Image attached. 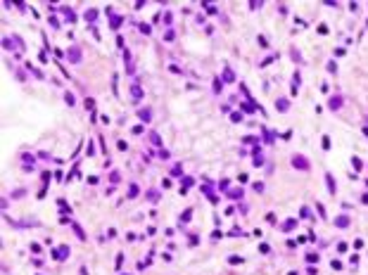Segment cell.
Returning a JSON list of instances; mask_svg holds the SVG:
<instances>
[{
  "label": "cell",
  "mask_w": 368,
  "mask_h": 275,
  "mask_svg": "<svg viewBox=\"0 0 368 275\" xmlns=\"http://www.w3.org/2000/svg\"><path fill=\"white\" fill-rule=\"evenodd\" d=\"M337 225H340V228H347V225H349V218H347V216H340V218H337Z\"/></svg>",
  "instance_id": "obj_3"
},
{
  "label": "cell",
  "mask_w": 368,
  "mask_h": 275,
  "mask_svg": "<svg viewBox=\"0 0 368 275\" xmlns=\"http://www.w3.org/2000/svg\"><path fill=\"white\" fill-rule=\"evenodd\" d=\"M278 107H280V112H285L287 109V100H278Z\"/></svg>",
  "instance_id": "obj_6"
},
{
  "label": "cell",
  "mask_w": 368,
  "mask_h": 275,
  "mask_svg": "<svg viewBox=\"0 0 368 275\" xmlns=\"http://www.w3.org/2000/svg\"><path fill=\"white\" fill-rule=\"evenodd\" d=\"M292 161H295V166H297V168H309V161H306V159H302V157H295Z\"/></svg>",
  "instance_id": "obj_2"
},
{
  "label": "cell",
  "mask_w": 368,
  "mask_h": 275,
  "mask_svg": "<svg viewBox=\"0 0 368 275\" xmlns=\"http://www.w3.org/2000/svg\"><path fill=\"white\" fill-rule=\"evenodd\" d=\"M223 78H226V81H235V74H233V71H231V69H228V71L223 74Z\"/></svg>",
  "instance_id": "obj_5"
},
{
  "label": "cell",
  "mask_w": 368,
  "mask_h": 275,
  "mask_svg": "<svg viewBox=\"0 0 368 275\" xmlns=\"http://www.w3.org/2000/svg\"><path fill=\"white\" fill-rule=\"evenodd\" d=\"M131 97H133V100H140V88H138V86L131 88Z\"/></svg>",
  "instance_id": "obj_4"
},
{
  "label": "cell",
  "mask_w": 368,
  "mask_h": 275,
  "mask_svg": "<svg viewBox=\"0 0 368 275\" xmlns=\"http://www.w3.org/2000/svg\"><path fill=\"white\" fill-rule=\"evenodd\" d=\"M52 256H55V259H60V261H62V259H67V256H69V247H60V249H55V251H52Z\"/></svg>",
  "instance_id": "obj_1"
}]
</instances>
